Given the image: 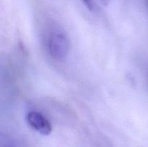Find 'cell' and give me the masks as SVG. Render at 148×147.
I'll use <instances>...</instances> for the list:
<instances>
[{
    "label": "cell",
    "mask_w": 148,
    "mask_h": 147,
    "mask_svg": "<svg viewBox=\"0 0 148 147\" xmlns=\"http://www.w3.org/2000/svg\"><path fill=\"white\" fill-rule=\"evenodd\" d=\"M49 54L56 60H63L69 50V41L65 34L61 32H53L48 40Z\"/></svg>",
    "instance_id": "1"
},
{
    "label": "cell",
    "mask_w": 148,
    "mask_h": 147,
    "mask_svg": "<svg viewBox=\"0 0 148 147\" xmlns=\"http://www.w3.org/2000/svg\"><path fill=\"white\" fill-rule=\"evenodd\" d=\"M82 1H83L85 5L87 7V8L89 9L90 10H92L93 9V5H92L91 0H82Z\"/></svg>",
    "instance_id": "3"
},
{
    "label": "cell",
    "mask_w": 148,
    "mask_h": 147,
    "mask_svg": "<svg viewBox=\"0 0 148 147\" xmlns=\"http://www.w3.org/2000/svg\"><path fill=\"white\" fill-rule=\"evenodd\" d=\"M26 121L33 129L43 135H50L52 125L49 120L40 112L30 111L26 115Z\"/></svg>",
    "instance_id": "2"
},
{
    "label": "cell",
    "mask_w": 148,
    "mask_h": 147,
    "mask_svg": "<svg viewBox=\"0 0 148 147\" xmlns=\"http://www.w3.org/2000/svg\"><path fill=\"white\" fill-rule=\"evenodd\" d=\"M99 1L103 5H107L108 4V2H109V0H99Z\"/></svg>",
    "instance_id": "4"
}]
</instances>
